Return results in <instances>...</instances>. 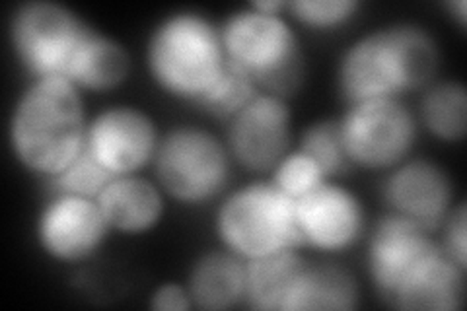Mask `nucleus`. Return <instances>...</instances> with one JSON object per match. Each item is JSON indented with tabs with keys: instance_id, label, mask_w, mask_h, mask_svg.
<instances>
[{
	"instance_id": "obj_27",
	"label": "nucleus",
	"mask_w": 467,
	"mask_h": 311,
	"mask_svg": "<svg viewBox=\"0 0 467 311\" xmlns=\"http://www.w3.org/2000/svg\"><path fill=\"white\" fill-rule=\"evenodd\" d=\"M438 232L442 233L438 242H441L444 254L462 269H467V211L463 201H458L451 206Z\"/></svg>"
},
{
	"instance_id": "obj_16",
	"label": "nucleus",
	"mask_w": 467,
	"mask_h": 311,
	"mask_svg": "<svg viewBox=\"0 0 467 311\" xmlns=\"http://www.w3.org/2000/svg\"><path fill=\"white\" fill-rule=\"evenodd\" d=\"M166 192L142 173L115 175L101 191L98 204L111 232L142 235L152 232L166 214Z\"/></svg>"
},
{
	"instance_id": "obj_22",
	"label": "nucleus",
	"mask_w": 467,
	"mask_h": 311,
	"mask_svg": "<svg viewBox=\"0 0 467 311\" xmlns=\"http://www.w3.org/2000/svg\"><path fill=\"white\" fill-rule=\"evenodd\" d=\"M296 148L317 161L327 180H341L350 170H355L345 152L339 119L333 117H324L306 127L300 132Z\"/></svg>"
},
{
	"instance_id": "obj_14",
	"label": "nucleus",
	"mask_w": 467,
	"mask_h": 311,
	"mask_svg": "<svg viewBox=\"0 0 467 311\" xmlns=\"http://www.w3.org/2000/svg\"><path fill=\"white\" fill-rule=\"evenodd\" d=\"M441 247L434 233L417 222L388 211L367 232V271L384 302L413 266Z\"/></svg>"
},
{
	"instance_id": "obj_23",
	"label": "nucleus",
	"mask_w": 467,
	"mask_h": 311,
	"mask_svg": "<svg viewBox=\"0 0 467 311\" xmlns=\"http://www.w3.org/2000/svg\"><path fill=\"white\" fill-rule=\"evenodd\" d=\"M259 94L261 92L257 84L247 77L244 70L234 67L228 61V67L223 72V77L218 78L213 84L211 90L201 98L197 108H201L207 115L214 117V119L228 123L234 115H236L240 109H244L247 103Z\"/></svg>"
},
{
	"instance_id": "obj_26",
	"label": "nucleus",
	"mask_w": 467,
	"mask_h": 311,
	"mask_svg": "<svg viewBox=\"0 0 467 311\" xmlns=\"http://www.w3.org/2000/svg\"><path fill=\"white\" fill-rule=\"evenodd\" d=\"M269 180L288 199L298 201L324 181H327V175L314 158L304 154L298 148H292L271 171Z\"/></svg>"
},
{
	"instance_id": "obj_12",
	"label": "nucleus",
	"mask_w": 467,
	"mask_h": 311,
	"mask_svg": "<svg viewBox=\"0 0 467 311\" xmlns=\"http://www.w3.org/2000/svg\"><path fill=\"white\" fill-rule=\"evenodd\" d=\"M36 242L55 263L77 264L104 247L111 228L96 199L53 192L36 218Z\"/></svg>"
},
{
	"instance_id": "obj_10",
	"label": "nucleus",
	"mask_w": 467,
	"mask_h": 311,
	"mask_svg": "<svg viewBox=\"0 0 467 311\" xmlns=\"http://www.w3.org/2000/svg\"><path fill=\"white\" fill-rule=\"evenodd\" d=\"M295 213L302 247L321 255H341L367 238V206L339 180H327L295 201Z\"/></svg>"
},
{
	"instance_id": "obj_5",
	"label": "nucleus",
	"mask_w": 467,
	"mask_h": 311,
	"mask_svg": "<svg viewBox=\"0 0 467 311\" xmlns=\"http://www.w3.org/2000/svg\"><path fill=\"white\" fill-rule=\"evenodd\" d=\"M214 233L224 249L244 261L304 249L295 201L276 189L269 177L224 192L214 213Z\"/></svg>"
},
{
	"instance_id": "obj_1",
	"label": "nucleus",
	"mask_w": 467,
	"mask_h": 311,
	"mask_svg": "<svg viewBox=\"0 0 467 311\" xmlns=\"http://www.w3.org/2000/svg\"><path fill=\"white\" fill-rule=\"evenodd\" d=\"M442 53L429 27L391 22L350 41L337 61L339 94L347 103L422 92L441 70Z\"/></svg>"
},
{
	"instance_id": "obj_2",
	"label": "nucleus",
	"mask_w": 467,
	"mask_h": 311,
	"mask_svg": "<svg viewBox=\"0 0 467 311\" xmlns=\"http://www.w3.org/2000/svg\"><path fill=\"white\" fill-rule=\"evenodd\" d=\"M88 123L84 92L75 84L65 78L32 80L10 111V152L24 170L49 180L84 152Z\"/></svg>"
},
{
	"instance_id": "obj_30",
	"label": "nucleus",
	"mask_w": 467,
	"mask_h": 311,
	"mask_svg": "<svg viewBox=\"0 0 467 311\" xmlns=\"http://www.w3.org/2000/svg\"><path fill=\"white\" fill-rule=\"evenodd\" d=\"M250 6L265 14H283L286 12V0H257L250 3Z\"/></svg>"
},
{
	"instance_id": "obj_19",
	"label": "nucleus",
	"mask_w": 467,
	"mask_h": 311,
	"mask_svg": "<svg viewBox=\"0 0 467 311\" xmlns=\"http://www.w3.org/2000/svg\"><path fill=\"white\" fill-rule=\"evenodd\" d=\"M133 70V57L125 43L94 29L72 61L67 80L82 92H111L123 86Z\"/></svg>"
},
{
	"instance_id": "obj_20",
	"label": "nucleus",
	"mask_w": 467,
	"mask_h": 311,
	"mask_svg": "<svg viewBox=\"0 0 467 311\" xmlns=\"http://www.w3.org/2000/svg\"><path fill=\"white\" fill-rule=\"evenodd\" d=\"M308 257L302 249L245 261V300L257 311H285V304L295 288Z\"/></svg>"
},
{
	"instance_id": "obj_6",
	"label": "nucleus",
	"mask_w": 467,
	"mask_h": 311,
	"mask_svg": "<svg viewBox=\"0 0 467 311\" xmlns=\"http://www.w3.org/2000/svg\"><path fill=\"white\" fill-rule=\"evenodd\" d=\"M234 161L214 130L183 123L166 130L152 161L154 180L166 197L185 206L221 199L230 187Z\"/></svg>"
},
{
	"instance_id": "obj_9",
	"label": "nucleus",
	"mask_w": 467,
	"mask_h": 311,
	"mask_svg": "<svg viewBox=\"0 0 467 311\" xmlns=\"http://www.w3.org/2000/svg\"><path fill=\"white\" fill-rule=\"evenodd\" d=\"M162 132L154 117L133 103H111L90 117L86 152L113 175L140 173L152 166Z\"/></svg>"
},
{
	"instance_id": "obj_11",
	"label": "nucleus",
	"mask_w": 467,
	"mask_h": 311,
	"mask_svg": "<svg viewBox=\"0 0 467 311\" xmlns=\"http://www.w3.org/2000/svg\"><path fill=\"white\" fill-rule=\"evenodd\" d=\"M224 142L234 164L255 175L271 173L295 142L290 103L269 94L255 96L228 121Z\"/></svg>"
},
{
	"instance_id": "obj_29",
	"label": "nucleus",
	"mask_w": 467,
	"mask_h": 311,
	"mask_svg": "<svg viewBox=\"0 0 467 311\" xmlns=\"http://www.w3.org/2000/svg\"><path fill=\"white\" fill-rule=\"evenodd\" d=\"M444 6L451 14V18H454L458 22V26L463 29L467 26V3L465 0H450V3H446Z\"/></svg>"
},
{
	"instance_id": "obj_15",
	"label": "nucleus",
	"mask_w": 467,
	"mask_h": 311,
	"mask_svg": "<svg viewBox=\"0 0 467 311\" xmlns=\"http://www.w3.org/2000/svg\"><path fill=\"white\" fill-rule=\"evenodd\" d=\"M465 275L438 247L400 280L386 304L403 311H458L465 304Z\"/></svg>"
},
{
	"instance_id": "obj_13",
	"label": "nucleus",
	"mask_w": 467,
	"mask_h": 311,
	"mask_svg": "<svg viewBox=\"0 0 467 311\" xmlns=\"http://www.w3.org/2000/svg\"><path fill=\"white\" fill-rule=\"evenodd\" d=\"M391 213L417 222L429 232H438L458 202L450 171L431 158L411 156L391 168L382 187Z\"/></svg>"
},
{
	"instance_id": "obj_25",
	"label": "nucleus",
	"mask_w": 467,
	"mask_h": 311,
	"mask_svg": "<svg viewBox=\"0 0 467 311\" xmlns=\"http://www.w3.org/2000/svg\"><path fill=\"white\" fill-rule=\"evenodd\" d=\"M360 8L358 0H286V12L292 20L319 32L345 27L357 18Z\"/></svg>"
},
{
	"instance_id": "obj_18",
	"label": "nucleus",
	"mask_w": 467,
	"mask_h": 311,
	"mask_svg": "<svg viewBox=\"0 0 467 311\" xmlns=\"http://www.w3.org/2000/svg\"><path fill=\"white\" fill-rule=\"evenodd\" d=\"M360 306L353 271L333 259H308L292 288L285 311H350Z\"/></svg>"
},
{
	"instance_id": "obj_3",
	"label": "nucleus",
	"mask_w": 467,
	"mask_h": 311,
	"mask_svg": "<svg viewBox=\"0 0 467 311\" xmlns=\"http://www.w3.org/2000/svg\"><path fill=\"white\" fill-rule=\"evenodd\" d=\"M144 63L158 90L197 106L228 67L221 24L192 8L166 14L146 39Z\"/></svg>"
},
{
	"instance_id": "obj_24",
	"label": "nucleus",
	"mask_w": 467,
	"mask_h": 311,
	"mask_svg": "<svg viewBox=\"0 0 467 311\" xmlns=\"http://www.w3.org/2000/svg\"><path fill=\"white\" fill-rule=\"evenodd\" d=\"M113 173L108 171L99 161L86 152H80L70 164L58 171L57 175L49 177V185L53 192H63V195H77L86 199H96L101 195V191L108 187L113 180Z\"/></svg>"
},
{
	"instance_id": "obj_21",
	"label": "nucleus",
	"mask_w": 467,
	"mask_h": 311,
	"mask_svg": "<svg viewBox=\"0 0 467 311\" xmlns=\"http://www.w3.org/2000/svg\"><path fill=\"white\" fill-rule=\"evenodd\" d=\"M419 125L436 140L456 144L467 130V90L460 80H434L422 90Z\"/></svg>"
},
{
	"instance_id": "obj_7",
	"label": "nucleus",
	"mask_w": 467,
	"mask_h": 311,
	"mask_svg": "<svg viewBox=\"0 0 467 311\" xmlns=\"http://www.w3.org/2000/svg\"><path fill=\"white\" fill-rule=\"evenodd\" d=\"M94 26L57 0H26L8 18V41L20 67L37 78H65Z\"/></svg>"
},
{
	"instance_id": "obj_17",
	"label": "nucleus",
	"mask_w": 467,
	"mask_h": 311,
	"mask_svg": "<svg viewBox=\"0 0 467 311\" xmlns=\"http://www.w3.org/2000/svg\"><path fill=\"white\" fill-rule=\"evenodd\" d=\"M185 286L195 309L236 307L245 300V261L224 247L204 251L189 269Z\"/></svg>"
},
{
	"instance_id": "obj_8",
	"label": "nucleus",
	"mask_w": 467,
	"mask_h": 311,
	"mask_svg": "<svg viewBox=\"0 0 467 311\" xmlns=\"http://www.w3.org/2000/svg\"><path fill=\"white\" fill-rule=\"evenodd\" d=\"M339 129L353 168L389 171L413 156L420 125L401 98H376L348 103Z\"/></svg>"
},
{
	"instance_id": "obj_4",
	"label": "nucleus",
	"mask_w": 467,
	"mask_h": 311,
	"mask_svg": "<svg viewBox=\"0 0 467 311\" xmlns=\"http://www.w3.org/2000/svg\"><path fill=\"white\" fill-rule=\"evenodd\" d=\"M228 61L250 77L261 94L281 99L298 96L308 74L300 37L283 14L234 10L221 22Z\"/></svg>"
},
{
	"instance_id": "obj_28",
	"label": "nucleus",
	"mask_w": 467,
	"mask_h": 311,
	"mask_svg": "<svg viewBox=\"0 0 467 311\" xmlns=\"http://www.w3.org/2000/svg\"><path fill=\"white\" fill-rule=\"evenodd\" d=\"M149 307L154 311H192L193 300L185 285L164 283L149 295Z\"/></svg>"
}]
</instances>
